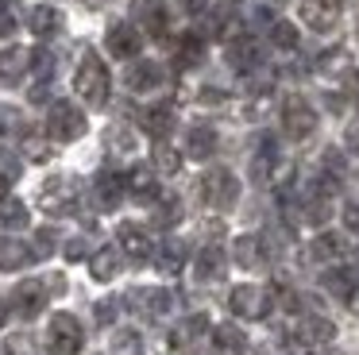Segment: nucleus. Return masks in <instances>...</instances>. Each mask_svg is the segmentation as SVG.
<instances>
[{"instance_id":"obj_52","label":"nucleus","mask_w":359,"mask_h":355,"mask_svg":"<svg viewBox=\"0 0 359 355\" xmlns=\"http://www.w3.org/2000/svg\"><path fill=\"white\" fill-rule=\"evenodd\" d=\"M348 143H351V147H355V151H359V123H355V128L348 131Z\"/></svg>"},{"instance_id":"obj_36","label":"nucleus","mask_w":359,"mask_h":355,"mask_svg":"<svg viewBox=\"0 0 359 355\" xmlns=\"http://www.w3.org/2000/svg\"><path fill=\"white\" fill-rule=\"evenodd\" d=\"M109 351L112 355H143V336L135 328H120V332H112Z\"/></svg>"},{"instance_id":"obj_27","label":"nucleus","mask_w":359,"mask_h":355,"mask_svg":"<svg viewBox=\"0 0 359 355\" xmlns=\"http://www.w3.org/2000/svg\"><path fill=\"white\" fill-rule=\"evenodd\" d=\"M186 154H189V159H197V162L212 159V154H217V131H212L209 123H197V128H189V135H186Z\"/></svg>"},{"instance_id":"obj_24","label":"nucleus","mask_w":359,"mask_h":355,"mask_svg":"<svg viewBox=\"0 0 359 355\" xmlns=\"http://www.w3.org/2000/svg\"><path fill=\"white\" fill-rule=\"evenodd\" d=\"M32 69V51L27 46H8V51H0V81H20V77Z\"/></svg>"},{"instance_id":"obj_48","label":"nucleus","mask_w":359,"mask_h":355,"mask_svg":"<svg viewBox=\"0 0 359 355\" xmlns=\"http://www.w3.org/2000/svg\"><path fill=\"white\" fill-rule=\"evenodd\" d=\"M178 216H182L178 201H163V205H158V213H155V220L163 224V228H170V224H178Z\"/></svg>"},{"instance_id":"obj_7","label":"nucleus","mask_w":359,"mask_h":355,"mask_svg":"<svg viewBox=\"0 0 359 355\" xmlns=\"http://www.w3.org/2000/svg\"><path fill=\"white\" fill-rule=\"evenodd\" d=\"M282 128H286L290 139H309L317 131V112L305 97H286L282 105Z\"/></svg>"},{"instance_id":"obj_56","label":"nucleus","mask_w":359,"mask_h":355,"mask_svg":"<svg viewBox=\"0 0 359 355\" xmlns=\"http://www.w3.org/2000/svg\"><path fill=\"white\" fill-rule=\"evenodd\" d=\"M351 309H355V313H359V290H355V297H351Z\"/></svg>"},{"instance_id":"obj_10","label":"nucleus","mask_w":359,"mask_h":355,"mask_svg":"<svg viewBox=\"0 0 359 355\" xmlns=\"http://www.w3.org/2000/svg\"><path fill=\"white\" fill-rule=\"evenodd\" d=\"M209 316L205 313H194V316H186V321H178L174 324V332H170V347L174 351H197V347L205 344V336H209Z\"/></svg>"},{"instance_id":"obj_32","label":"nucleus","mask_w":359,"mask_h":355,"mask_svg":"<svg viewBox=\"0 0 359 355\" xmlns=\"http://www.w3.org/2000/svg\"><path fill=\"white\" fill-rule=\"evenodd\" d=\"M155 267H158V274H166V278L182 274V267H186V243H178V239L163 243V251L155 255Z\"/></svg>"},{"instance_id":"obj_40","label":"nucleus","mask_w":359,"mask_h":355,"mask_svg":"<svg viewBox=\"0 0 359 355\" xmlns=\"http://www.w3.org/2000/svg\"><path fill=\"white\" fill-rule=\"evenodd\" d=\"M20 174H24V162H20L12 151H0V193L12 189V185L20 182Z\"/></svg>"},{"instance_id":"obj_35","label":"nucleus","mask_w":359,"mask_h":355,"mask_svg":"<svg viewBox=\"0 0 359 355\" xmlns=\"http://www.w3.org/2000/svg\"><path fill=\"white\" fill-rule=\"evenodd\" d=\"M151 162H155L158 174H178L182 170V154L174 151L166 139H155V154H151Z\"/></svg>"},{"instance_id":"obj_15","label":"nucleus","mask_w":359,"mask_h":355,"mask_svg":"<svg viewBox=\"0 0 359 355\" xmlns=\"http://www.w3.org/2000/svg\"><path fill=\"white\" fill-rule=\"evenodd\" d=\"M320 290L332 293L336 301H348L351 305V297H355V290H359V278H355V270H348V267H328L325 274H320Z\"/></svg>"},{"instance_id":"obj_17","label":"nucleus","mask_w":359,"mask_h":355,"mask_svg":"<svg viewBox=\"0 0 359 355\" xmlns=\"http://www.w3.org/2000/svg\"><path fill=\"white\" fill-rule=\"evenodd\" d=\"M232 259L240 262L243 270H263L266 267V239L263 236H236Z\"/></svg>"},{"instance_id":"obj_26","label":"nucleus","mask_w":359,"mask_h":355,"mask_svg":"<svg viewBox=\"0 0 359 355\" xmlns=\"http://www.w3.org/2000/svg\"><path fill=\"white\" fill-rule=\"evenodd\" d=\"M140 123H143V131H147V135L166 139L174 131V105H151V108H143Z\"/></svg>"},{"instance_id":"obj_33","label":"nucleus","mask_w":359,"mask_h":355,"mask_svg":"<svg viewBox=\"0 0 359 355\" xmlns=\"http://www.w3.org/2000/svg\"><path fill=\"white\" fill-rule=\"evenodd\" d=\"M0 228H27V205L20 197H0Z\"/></svg>"},{"instance_id":"obj_21","label":"nucleus","mask_w":359,"mask_h":355,"mask_svg":"<svg viewBox=\"0 0 359 355\" xmlns=\"http://www.w3.org/2000/svg\"><path fill=\"white\" fill-rule=\"evenodd\" d=\"M32 259H35V251L24 239L0 236V270H24V267H32Z\"/></svg>"},{"instance_id":"obj_22","label":"nucleus","mask_w":359,"mask_h":355,"mask_svg":"<svg viewBox=\"0 0 359 355\" xmlns=\"http://www.w3.org/2000/svg\"><path fill=\"white\" fill-rule=\"evenodd\" d=\"M120 267H124L120 247H97V251L89 255V274H93L97 282H112V278L120 274Z\"/></svg>"},{"instance_id":"obj_37","label":"nucleus","mask_w":359,"mask_h":355,"mask_svg":"<svg viewBox=\"0 0 359 355\" xmlns=\"http://www.w3.org/2000/svg\"><path fill=\"white\" fill-rule=\"evenodd\" d=\"M274 139H259V147H255V154H251V174H255V182H263L266 174H271V166H274Z\"/></svg>"},{"instance_id":"obj_43","label":"nucleus","mask_w":359,"mask_h":355,"mask_svg":"<svg viewBox=\"0 0 359 355\" xmlns=\"http://www.w3.org/2000/svg\"><path fill=\"white\" fill-rule=\"evenodd\" d=\"M20 23V0H0V39H8Z\"/></svg>"},{"instance_id":"obj_54","label":"nucleus","mask_w":359,"mask_h":355,"mask_svg":"<svg viewBox=\"0 0 359 355\" xmlns=\"http://www.w3.org/2000/svg\"><path fill=\"white\" fill-rule=\"evenodd\" d=\"M351 89H355V97H359V69H351Z\"/></svg>"},{"instance_id":"obj_1","label":"nucleus","mask_w":359,"mask_h":355,"mask_svg":"<svg viewBox=\"0 0 359 355\" xmlns=\"http://www.w3.org/2000/svg\"><path fill=\"white\" fill-rule=\"evenodd\" d=\"M74 93H78L89 108H104V100H109V69H104V62L97 51L81 54L78 74H74Z\"/></svg>"},{"instance_id":"obj_50","label":"nucleus","mask_w":359,"mask_h":355,"mask_svg":"<svg viewBox=\"0 0 359 355\" xmlns=\"http://www.w3.org/2000/svg\"><path fill=\"white\" fill-rule=\"evenodd\" d=\"M50 251H55V232L43 228L39 232V255H50Z\"/></svg>"},{"instance_id":"obj_25","label":"nucleus","mask_w":359,"mask_h":355,"mask_svg":"<svg viewBox=\"0 0 359 355\" xmlns=\"http://www.w3.org/2000/svg\"><path fill=\"white\" fill-rule=\"evenodd\" d=\"M128 193H132L135 201H143V205H155L158 201V178L151 166H135L132 174H128Z\"/></svg>"},{"instance_id":"obj_8","label":"nucleus","mask_w":359,"mask_h":355,"mask_svg":"<svg viewBox=\"0 0 359 355\" xmlns=\"http://www.w3.org/2000/svg\"><path fill=\"white\" fill-rule=\"evenodd\" d=\"M228 66L243 77L259 74V69H263V46H259V39H251V35L228 39Z\"/></svg>"},{"instance_id":"obj_47","label":"nucleus","mask_w":359,"mask_h":355,"mask_svg":"<svg viewBox=\"0 0 359 355\" xmlns=\"http://www.w3.org/2000/svg\"><path fill=\"white\" fill-rule=\"evenodd\" d=\"M32 69L47 81V77L55 74V54H50V51H32Z\"/></svg>"},{"instance_id":"obj_20","label":"nucleus","mask_w":359,"mask_h":355,"mask_svg":"<svg viewBox=\"0 0 359 355\" xmlns=\"http://www.w3.org/2000/svg\"><path fill=\"white\" fill-rule=\"evenodd\" d=\"M163 66H158V62H132V66H128V89L132 93H151V89H158V85H163Z\"/></svg>"},{"instance_id":"obj_42","label":"nucleus","mask_w":359,"mask_h":355,"mask_svg":"<svg viewBox=\"0 0 359 355\" xmlns=\"http://www.w3.org/2000/svg\"><path fill=\"white\" fill-rule=\"evenodd\" d=\"M236 15L232 12H209V35L212 39H236Z\"/></svg>"},{"instance_id":"obj_3","label":"nucleus","mask_w":359,"mask_h":355,"mask_svg":"<svg viewBox=\"0 0 359 355\" xmlns=\"http://www.w3.org/2000/svg\"><path fill=\"white\" fill-rule=\"evenodd\" d=\"M89 128L86 112H81L74 100H55L47 112V135L58 139V143H74V139H81Z\"/></svg>"},{"instance_id":"obj_11","label":"nucleus","mask_w":359,"mask_h":355,"mask_svg":"<svg viewBox=\"0 0 359 355\" xmlns=\"http://www.w3.org/2000/svg\"><path fill=\"white\" fill-rule=\"evenodd\" d=\"M47 282H39V278H24V282L12 290V309H16L20 316H39L43 309H47Z\"/></svg>"},{"instance_id":"obj_30","label":"nucleus","mask_w":359,"mask_h":355,"mask_svg":"<svg viewBox=\"0 0 359 355\" xmlns=\"http://www.w3.org/2000/svg\"><path fill=\"white\" fill-rule=\"evenodd\" d=\"M27 27H32L39 39H50V35H58V31H62V12H58V8H50V4H39V8H32V12H27Z\"/></svg>"},{"instance_id":"obj_18","label":"nucleus","mask_w":359,"mask_h":355,"mask_svg":"<svg viewBox=\"0 0 359 355\" xmlns=\"http://www.w3.org/2000/svg\"><path fill=\"white\" fill-rule=\"evenodd\" d=\"M212 351L217 355H248V336L236 321H224L212 328Z\"/></svg>"},{"instance_id":"obj_39","label":"nucleus","mask_w":359,"mask_h":355,"mask_svg":"<svg viewBox=\"0 0 359 355\" xmlns=\"http://www.w3.org/2000/svg\"><path fill=\"white\" fill-rule=\"evenodd\" d=\"M0 351L4 355H43L32 332H12V336H4V347H0Z\"/></svg>"},{"instance_id":"obj_14","label":"nucleus","mask_w":359,"mask_h":355,"mask_svg":"<svg viewBox=\"0 0 359 355\" xmlns=\"http://www.w3.org/2000/svg\"><path fill=\"white\" fill-rule=\"evenodd\" d=\"M116 239H120V251H124L128 259H135V262L155 259V243H151V236L140 228V224H120Z\"/></svg>"},{"instance_id":"obj_16","label":"nucleus","mask_w":359,"mask_h":355,"mask_svg":"<svg viewBox=\"0 0 359 355\" xmlns=\"http://www.w3.org/2000/svg\"><path fill=\"white\" fill-rule=\"evenodd\" d=\"M124 193H128V178H120L116 170H101L93 178V197L101 208H116L124 201Z\"/></svg>"},{"instance_id":"obj_55","label":"nucleus","mask_w":359,"mask_h":355,"mask_svg":"<svg viewBox=\"0 0 359 355\" xmlns=\"http://www.w3.org/2000/svg\"><path fill=\"white\" fill-rule=\"evenodd\" d=\"M313 355H344V351H336V347H325V351H313Z\"/></svg>"},{"instance_id":"obj_44","label":"nucleus","mask_w":359,"mask_h":355,"mask_svg":"<svg viewBox=\"0 0 359 355\" xmlns=\"http://www.w3.org/2000/svg\"><path fill=\"white\" fill-rule=\"evenodd\" d=\"M24 154H27L32 162H47L55 151H50L47 139H39V135H24Z\"/></svg>"},{"instance_id":"obj_49","label":"nucleus","mask_w":359,"mask_h":355,"mask_svg":"<svg viewBox=\"0 0 359 355\" xmlns=\"http://www.w3.org/2000/svg\"><path fill=\"white\" fill-rule=\"evenodd\" d=\"M344 228H348L351 236H359V201H348V205H344Z\"/></svg>"},{"instance_id":"obj_4","label":"nucleus","mask_w":359,"mask_h":355,"mask_svg":"<svg viewBox=\"0 0 359 355\" xmlns=\"http://www.w3.org/2000/svg\"><path fill=\"white\" fill-rule=\"evenodd\" d=\"M271 305H274V293L263 290V286H255V282H243L228 293V309H232V316H240V321H263V316L271 313Z\"/></svg>"},{"instance_id":"obj_31","label":"nucleus","mask_w":359,"mask_h":355,"mask_svg":"<svg viewBox=\"0 0 359 355\" xmlns=\"http://www.w3.org/2000/svg\"><path fill=\"white\" fill-rule=\"evenodd\" d=\"M205 58V39L201 35H182L178 43H174V66H182V69H189V66H197V62Z\"/></svg>"},{"instance_id":"obj_46","label":"nucleus","mask_w":359,"mask_h":355,"mask_svg":"<svg viewBox=\"0 0 359 355\" xmlns=\"http://www.w3.org/2000/svg\"><path fill=\"white\" fill-rule=\"evenodd\" d=\"M89 255H93V247H89L86 236L66 239V259H70V262H81V259H89Z\"/></svg>"},{"instance_id":"obj_9","label":"nucleus","mask_w":359,"mask_h":355,"mask_svg":"<svg viewBox=\"0 0 359 355\" xmlns=\"http://www.w3.org/2000/svg\"><path fill=\"white\" fill-rule=\"evenodd\" d=\"M128 305H132L140 316H147V321H158V316H166L174 309V293L158 290V286H143V290L128 293Z\"/></svg>"},{"instance_id":"obj_45","label":"nucleus","mask_w":359,"mask_h":355,"mask_svg":"<svg viewBox=\"0 0 359 355\" xmlns=\"http://www.w3.org/2000/svg\"><path fill=\"white\" fill-rule=\"evenodd\" d=\"M24 128V116H20V108L12 105H0V135H12V131Z\"/></svg>"},{"instance_id":"obj_51","label":"nucleus","mask_w":359,"mask_h":355,"mask_svg":"<svg viewBox=\"0 0 359 355\" xmlns=\"http://www.w3.org/2000/svg\"><path fill=\"white\" fill-rule=\"evenodd\" d=\"M97 316H101V324H109L112 316H116V301H101V305H97Z\"/></svg>"},{"instance_id":"obj_53","label":"nucleus","mask_w":359,"mask_h":355,"mask_svg":"<svg viewBox=\"0 0 359 355\" xmlns=\"http://www.w3.org/2000/svg\"><path fill=\"white\" fill-rule=\"evenodd\" d=\"M4 321H8V301L0 297V328H4Z\"/></svg>"},{"instance_id":"obj_5","label":"nucleus","mask_w":359,"mask_h":355,"mask_svg":"<svg viewBox=\"0 0 359 355\" xmlns=\"http://www.w3.org/2000/svg\"><path fill=\"white\" fill-rule=\"evenodd\" d=\"M201 201L209 208H232L236 201H240V182H236V174L232 170H224V166H212L209 174L201 178Z\"/></svg>"},{"instance_id":"obj_19","label":"nucleus","mask_w":359,"mask_h":355,"mask_svg":"<svg viewBox=\"0 0 359 355\" xmlns=\"http://www.w3.org/2000/svg\"><path fill=\"white\" fill-rule=\"evenodd\" d=\"M132 12H135V20H140V27L147 31V35L166 39V4L163 0H135Z\"/></svg>"},{"instance_id":"obj_57","label":"nucleus","mask_w":359,"mask_h":355,"mask_svg":"<svg viewBox=\"0 0 359 355\" xmlns=\"http://www.w3.org/2000/svg\"><path fill=\"white\" fill-rule=\"evenodd\" d=\"M224 4H240V0H224Z\"/></svg>"},{"instance_id":"obj_13","label":"nucleus","mask_w":359,"mask_h":355,"mask_svg":"<svg viewBox=\"0 0 359 355\" xmlns=\"http://www.w3.org/2000/svg\"><path fill=\"white\" fill-rule=\"evenodd\" d=\"M340 12H344V0H302V20H305V27H313V31L336 27Z\"/></svg>"},{"instance_id":"obj_29","label":"nucleus","mask_w":359,"mask_h":355,"mask_svg":"<svg viewBox=\"0 0 359 355\" xmlns=\"http://www.w3.org/2000/svg\"><path fill=\"white\" fill-rule=\"evenodd\" d=\"M224 267H228V259L217 243L197 251V278H201V282H220V278H224Z\"/></svg>"},{"instance_id":"obj_23","label":"nucleus","mask_w":359,"mask_h":355,"mask_svg":"<svg viewBox=\"0 0 359 355\" xmlns=\"http://www.w3.org/2000/svg\"><path fill=\"white\" fill-rule=\"evenodd\" d=\"M294 340H305V344H328V340L336 336V324L325 321V316H302V321L294 324V332H290Z\"/></svg>"},{"instance_id":"obj_41","label":"nucleus","mask_w":359,"mask_h":355,"mask_svg":"<svg viewBox=\"0 0 359 355\" xmlns=\"http://www.w3.org/2000/svg\"><path fill=\"white\" fill-rule=\"evenodd\" d=\"M271 43L282 46V51H294V46H297V27H294V23H286V20H274L271 23Z\"/></svg>"},{"instance_id":"obj_34","label":"nucleus","mask_w":359,"mask_h":355,"mask_svg":"<svg viewBox=\"0 0 359 355\" xmlns=\"http://www.w3.org/2000/svg\"><path fill=\"white\" fill-rule=\"evenodd\" d=\"M340 255H344V243L332 236V232H320V236L309 243V259H317V262H336Z\"/></svg>"},{"instance_id":"obj_12","label":"nucleus","mask_w":359,"mask_h":355,"mask_svg":"<svg viewBox=\"0 0 359 355\" xmlns=\"http://www.w3.org/2000/svg\"><path fill=\"white\" fill-rule=\"evenodd\" d=\"M104 46H109L112 58H135L143 51V31L135 23H112L109 35H104Z\"/></svg>"},{"instance_id":"obj_6","label":"nucleus","mask_w":359,"mask_h":355,"mask_svg":"<svg viewBox=\"0 0 359 355\" xmlns=\"http://www.w3.org/2000/svg\"><path fill=\"white\" fill-rule=\"evenodd\" d=\"M39 208L50 216H66L78 208V182L66 174H55L39 185Z\"/></svg>"},{"instance_id":"obj_28","label":"nucleus","mask_w":359,"mask_h":355,"mask_svg":"<svg viewBox=\"0 0 359 355\" xmlns=\"http://www.w3.org/2000/svg\"><path fill=\"white\" fill-rule=\"evenodd\" d=\"M104 147H109L112 159H132V154L140 151V139H135L132 128H124V123H112V128L104 131Z\"/></svg>"},{"instance_id":"obj_38","label":"nucleus","mask_w":359,"mask_h":355,"mask_svg":"<svg viewBox=\"0 0 359 355\" xmlns=\"http://www.w3.org/2000/svg\"><path fill=\"white\" fill-rule=\"evenodd\" d=\"M317 74H325V77L348 74V51H344V46H332V51H325V54L317 58Z\"/></svg>"},{"instance_id":"obj_2","label":"nucleus","mask_w":359,"mask_h":355,"mask_svg":"<svg viewBox=\"0 0 359 355\" xmlns=\"http://www.w3.org/2000/svg\"><path fill=\"white\" fill-rule=\"evenodd\" d=\"M86 347V332L74 313H55L47 324V351L50 355H81Z\"/></svg>"}]
</instances>
